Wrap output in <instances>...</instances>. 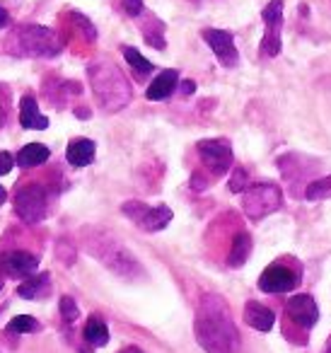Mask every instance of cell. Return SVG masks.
<instances>
[{"instance_id": "4fadbf2b", "label": "cell", "mask_w": 331, "mask_h": 353, "mask_svg": "<svg viewBox=\"0 0 331 353\" xmlns=\"http://www.w3.org/2000/svg\"><path fill=\"white\" fill-rule=\"evenodd\" d=\"M177 85H179V70H174V68L162 70V73L150 83L146 97L150 99V102H162V99L172 97V92L177 90Z\"/></svg>"}, {"instance_id": "7c38bea8", "label": "cell", "mask_w": 331, "mask_h": 353, "mask_svg": "<svg viewBox=\"0 0 331 353\" xmlns=\"http://www.w3.org/2000/svg\"><path fill=\"white\" fill-rule=\"evenodd\" d=\"M3 269H6L8 276H12V279H30L32 274H37V269H39V259H37L34 254H30V252H10V254L3 256Z\"/></svg>"}, {"instance_id": "8fae6325", "label": "cell", "mask_w": 331, "mask_h": 353, "mask_svg": "<svg viewBox=\"0 0 331 353\" xmlns=\"http://www.w3.org/2000/svg\"><path fill=\"white\" fill-rule=\"evenodd\" d=\"M297 283H300V276L292 274L288 266H281V264L268 266V269L259 276V288H261L263 293H273V295L288 293V290L297 288Z\"/></svg>"}, {"instance_id": "ffe728a7", "label": "cell", "mask_w": 331, "mask_h": 353, "mask_svg": "<svg viewBox=\"0 0 331 353\" xmlns=\"http://www.w3.org/2000/svg\"><path fill=\"white\" fill-rule=\"evenodd\" d=\"M141 30H143V37H146L148 44L155 46V49H160V51L165 49V25H162L155 15H148V22H143Z\"/></svg>"}, {"instance_id": "1f68e13d", "label": "cell", "mask_w": 331, "mask_h": 353, "mask_svg": "<svg viewBox=\"0 0 331 353\" xmlns=\"http://www.w3.org/2000/svg\"><path fill=\"white\" fill-rule=\"evenodd\" d=\"M121 353H143V351H141V348H133L131 346V348H126V351H121Z\"/></svg>"}, {"instance_id": "52a82bcc", "label": "cell", "mask_w": 331, "mask_h": 353, "mask_svg": "<svg viewBox=\"0 0 331 353\" xmlns=\"http://www.w3.org/2000/svg\"><path fill=\"white\" fill-rule=\"evenodd\" d=\"M283 0H271L261 10L263 20V39H261V54L263 56H278L281 54V32H283Z\"/></svg>"}, {"instance_id": "4dcf8cb0", "label": "cell", "mask_w": 331, "mask_h": 353, "mask_svg": "<svg viewBox=\"0 0 331 353\" xmlns=\"http://www.w3.org/2000/svg\"><path fill=\"white\" fill-rule=\"evenodd\" d=\"M6 199H8V192H6V187H0V203L6 201Z\"/></svg>"}, {"instance_id": "7402d4cb", "label": "cell", "mask_w": 331, "mask_h": 353, "mask_svg": "<svg viewBox=\"0 0 331 353\" xmlns=\"http://www.w3.org/2000/svg\"><path fill=\"white\" fill-rule=\"evenodd\" d=\"M123 59L128 61V65H131L133 70H136L138 75H148V73H152V61H148L146 56L141 54L138 49H133V46H123Z\"/></svg>"}, {"instance_id": "8992f818", "label": "cell", "mask_w": 331, "mask_h": 353, "mask_svg": "<svg viewBox=\"0 0 331 353\" xmlns=\"http://www.w3.org/2000/svg\"><path fill=\"white\" fill-rule=\"evenodd\" d=\"M15 213L25 223H39L46 216V189L41 184H27L15 194Z\"/></svg>"}, {"instance_id": "3957f363", "label": "cell", "mask_w": 331, "mask_h": 353, "mask_svg": "<svg viewBox=\"0 0 331 353\" xmlns=\"http://www.w3.org/2000/svg\"><path fill=\"white\" fill-rule=\"evenodd\" d=\"M15 41L20 44L17 54L22 56H56L61 51V41L56 34L46 27L39 25H27L17 32Z\"/></svg>"}, {"instance_id": "9a60e30c", "label": "cell", "mask_w": 331, "mask_h": 353, "mask_svg": "<svg viewBox=\"0 0 331 353\" xmlns=\"http://www.w3.org/2000/svg\"><path fill=\"white\" fill-rule=\"evenodd\" d=\"M94 152H97V145L90 138H75V141L68 143V150H66V160L73 167H88L94 162Z\"/></svg>"}, {"instance_id": "cb8c5ba5", "label": "cell", "mask_w": 331, "mask_h": 353, "mask_svg": "<svg viewBox=\"0 0 331 353\" xmlns=\"http://www.w3.org/2000/svg\"><path fill=\"white\" fill-rule=\"evenodd\" d=\"M305 196L307 199H324V196H331V176H324V179H317L312 182L310 187L305 189Z\"/></svg>"}, {"instance_id": "e0dca14e", "label": "cell", "mask_w": 331, "mask_h": 353, "mask_svg": "<svg viewBox=\"0 0 331 353\" xmlns=\"http://www.w3.org/2000/svg\"><path fill=\"white\" fill-rule=\"evenodd\" d=\"M49 281H51L49 274L30 276V279H25L17 285V295L25 300H37V298H41V295H49V290H51Z\"/></svg>"}, {"instance_id": "30bf717a", "label": "cell", "mask_w": 331, "mask_h": 353, "mask_svg": "<svg viewBox=\"0 0 331 353\" xmlns=\"http://www.w3.org/2000/svg\"><path fill=\"white\" fill-rule=\"evenodd\" d=\"M203 39L205 44L210 46V51L215 54V59L220 61V65L225 68H234L239 61L237 46H234V39L230 32L225 30H203Z\"/></svg>"}, {"instance_id": "7a4b0ae2", "label": "cell", "mask_w": 331, "mask_h": 353, "mask_svg": "<svg viewBox=\"0 0 331 353\" xmlns=\"http://www.w3.org/2000/svg\"><path fill=\"white\" fill-rule=\"evenodd\" d=\"M90 80H92V90L99 104L107 112H117L131 102V85L117 65L107 63V61L92 63L90 65Z\"/></svg>"}, {"instance_id": "4316f807", "label": "cell", "mask_w": 331, "mask_h": 353, "mask_svg": "<svg viewBox=\"0 0 331 353\" xmlns=\"http://www.w3.org/2000/svg\"><path fill=\"white\" fill-rule=\"evenodd\" d=\"M123 10L131 17H141L143 15V0H121Z\"/></svg>"}, {"instance_id": "f1b7e54d", "label": "cell", "mask_w": 331, "mask_h": 353, "mask_svg": "<svg viewBox=\"0 0 331 353\" xmlns=\"http://www.w3.org/2000/svg\"><path fill=\"white\" fill-rule=\"evenodd\" d=\"M194 90H196L194 80H184V83H181V92L184 94H194Z\"/></svg>"}, {"instance_id": "d6986e66", "label": "cell", "mask_w": 331, "mask_h": 353, "mask_svg": "<svg viewBox=\"0 0 331 353\" xmlns=\"http://www.w3.org/2000/svg\"><path fill=\"white\" fill-rule=\"evenodd\" d=\"M85 341L92 343V346H97V348L109 343V327L102 317L92 314V317L88 319V324H85Z\"/></svg>"}, {"instance_id": "5bb4252c", "label": "cell", "mask_w": 331, "mask_h": 353, "mask_svg": "<svg viewBox=\"0 0 331 353\" xmlns=\"http://www.w3.org/2000/svg\"><path fill=\"white\" fill-rule=\"evenodd\" d=\"M244 322L252 329H257V332H271L273 324H276V314H273V310L263 307L257 300H249L244 305Z\"/></svg>"}, {"instance_id": "d6a6232c", "label": "cell", "mask_w": 331, "mask_h": 353, "mask_svg": "<svg viewBox=\"0 0 331 353\" xmlns=\"http://www.w3.org/2000/svg\"><path fill=\"white\" fill-rule=\"evenodd\" d=\"M3 121H6V114H3V109H0V126H3Z\"/></svg>"}, {"instance_id": "44dd1931", "label": "cell", "mask_w": 331, "mask_h": 353, "mask_svg": "<svg viewBox=\"0 0 331 353\" xmlns=\"http://www.w3.org/2000/svg\"><path fill=\"white\" fill-rule=\"evenodd\" d=\"M249 252H252V237H249L247 232H239L232 240V250H230V256H228L230 266H234V269L242 266L244 261H247Z\"/></svg>"}, {"instance_id": "83f0119b", "label": "cell", "mask_w": 331, "mask_h": 353, "mask_svg": "<svg viewBox=\"0 0 331 353\" xmlns=\"http://www.w3.org/2000/svg\"><path fill=\"white\" fill-rule=\"evenodd\" d=\"M15 155H10V152L8 150H3L0 152V176H6L8 172L12 170V167H15Z\"/></svg>"}, {"instance_id": "603a6c76", "label": "cell", "mask_w": 331, "mask_h": 353, "mask_svg": "<svg viewBox=\"0 0 331 353\" xmlns=\"http://www.w3.org/2000/svg\"><path fill=\"white\" fill-rule=\"evenodd\" d=\"M10 332L15 334H30V332H37L39 329V322H37V317H32V314H17V317L10 319Z\"/></svg>"}, {"instance_id": "2e32d148", "label": "cell", "mask_w": 331, "mask_h": 353, "mask_svg": "<svg viewBox=\"0 0 331 353\" xmlns=\"http://www.w3.org/2000/svg\"><path fill=\"white\" fill-rule=\"evenodd\" d=\"M20 126L22 128H32V131H44L49 126V119L41 117L39 107H37V99L34 97H22L20 102Z\"/></svg>"}, {"instance_id": "d4e9b609", "label": "cell", "mask_w": 331, "mask_h": 353, "mask_svg": "<svg viewBox=\"0 0 331 353\" xmlns=\"http://www.w3.org/2000/svg\"><path fill=\"white\" fill-rule=\"evenodd\" d=\"M61 317H63V322H68V324H73L75 319L80 317V310H78V305H75V300L73 298H61Z\"/></svg>"}, {"instance_id": "277c9868", "label": "cell", "mask_w": 331, "mask_h": 353, "mask_svg": "<svg viewBox=\"0 0 331 353\" xmlns=\"http://www.w3.org/2000/svg\"><path fill=\"white\" fill-rule=\"evenodd\" d=\"M281 203L283 196L276 184H254V187L244 189V211L252 221H259V218L278 211Z\"/></svg>"}, {"instance_id": "ac0fdd59", "label": "cell", "mask_w": 331, "mask_h": 353, "mask_svg": "<svg viewBox=\"0 0 331 353\" xmlns=\"http://www.w3.org/2000/svg\"><path fill=\"white\" fill-rule=\"evenodd\" d=\"M51 157V150L46 145H41V143H30V145H25L20 152H17V165L25 167V170H30V167H39L44 165L46 160Z\"/></svg>"}, {"instance_id": "6da1fadb", "label": "cell", "mask_w": 331, "mask_h": 353, "mask_svg": "<svg viewBox=\"0 0 331 353\" xmlns=\"http://www.w3.org/2000/svg\"><path fill=\"white\" fill-rule=\"evenodd\" d=\"M196 339L205 353H234L239 348L232 314L220 295H203L201 300L196 312Z\"/></svg>"}, {"instance_id": "f546056e", "label": "cell", "mask_w": 331, "mask_h": 353, "mask_svg": "<svg viewBox=\"0 0 331 353\" xmlns=\"http://www.w3.org/2000/svg\"><path fill=\"white\" fill-rule=\"evenodd\" d=\"M8 22H10V12H8L6 8H0V30L8 27Z\"/></svg>"}, {"instance_id": "836d02e7", "label": "cell", "mask_w": 331, "mask_h": 353, "mask_svg": "<svg viewBox=\"0 0 331 353\" xmlns=\"http://www.w3.org/2000/svg\"><path fill=\"white\" fill-rule=\"evenodd\" d=\"M324 353H331V343H329V348H324Z\"/></svg>"}, {"instance_id": "5b68a950", "label": "cell", "mask_w": 331, "mask_h": 353, "mask_svg": "<svg viewBox=\"0 0 331 353\" xmlns=\"http://www.w3.org/2000/svg\"><path fill=\"white\" fill-rule=\"evenodd\" d=\"M123 216H128L138 228L148 232H157L165 230L172 221V208L167 206H146L141 201H128L121 206Z\"/></svg>"}, {"instance_id": "484cf974", "label": "cell", "mask_w": 331, "mask_h": 353, "mask_svg": "<svg viewBox=\"0 0 331 353\" xmlns=\"http://www.w3.org/2000/svg\"><path fill=\"white\" fill-rule=\"evenodd\" d=\"M247 187H249L247 172H244V167H237V170L232 172V179H230V192H232V194H242Z\"/></svg>"}, {"instance_id": "9c48e42d", "label": "cell", "mask_w": 331, "mask_h": 353, "mask_svg": "<svg viewBox=\"0 0 331 353\" xmlns=\"http://www.w3.org/2000/svg\"><path fill=\"white\" fill-rule=\"evenodd\" d=\"M285 317L290 319L295 327H300L302 332H310L317 324V319H319V307H317L312 295H307V293L292 295L285 303Z\"/></svg>"}, {"instance_id": "ba28073f", "label": "cell", "mask_w": 331, "mask_h": 353, "mask_svg": "<svg viewBox=\"0 0 331 353\" xmlns=\"http://www.w3.org/2000/svg\"><path fill=\"white\" fill-rule=\"evenodd\" d=\"M203 165L213 172L215 176L225 174L232 165V145L228 138H208V141H199L196 145Z\"/></svg>"}]
</instances>
